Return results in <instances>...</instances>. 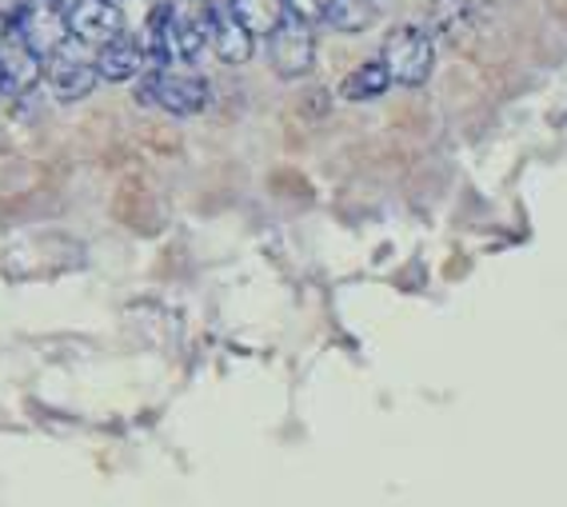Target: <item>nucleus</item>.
Segmentation results:
<instances>
[{"instance_id": "obj_18", "label": "nucleus", "mask_w": 567, "mask_h": 507, "mask_svg": "<svg viewBox=\"0 0 567 507\" xmlns=\"http://www.w3.org/2000/svg\"><path fill=\"white\" fill-rule=\"evenodd\" d=\"M0 92H4V81H0Z\"/></svg>"}, {"instance_id": "obj_6", "label": "nucleus", "mask_w": 567, "mask_h": 507, "mask_svg": "<svg viewBox=\"0 0 567 507\" xmlns=\"http://www.w3.org/2000/svg\"><path fill=\"white\" fill-rule=\"evenodd\" d=\"M124 32V12L112 0H76L69 9V37L89 44V49H104Z\"/></svg>"}, {"instance_id": "obj_14", "label": "nucleus", "mask_w": 567, "mask_h": 507, "mask_svg": "<svg viewBox=\"0 0 567 507\" xmlns=\"http://www.w3.org/2000/svg\"><path fill=\"white\" fill-rule=\"evenodd\" d=\"M284 9L312 24V21H324V12L332 9V0H284Z\"/></svg>"}, {"instance_id": "obj_2", "label": "nucleus", "mask_w": 567, "mask_h": 507, "mask_svg": "<svg viewBox=\"0 0 567 507\" xmlns=\"http://www.w3.org/2000/svg\"><path fill=\"white\" fill-rule=\"evenodd\" d=\"M144 104H161L173 116H196L208 104V81L196 72H173V69H153L141 84Z\"/></svg>"}, {"instance_id": "obj_16", "label": "nucleus", "mask_w": 567, "mask_h": 507, "mask_svg": "<svg viewBox=\"0 0 567 507\" xmlns=\"http://www.w3.org/2000/svg\"><path fill=\"white\" fill-rule=\"evenodd\" d=\"M196 4H204V9H208V4H220V0H196Z\"/></svg>"}, {"instance_id": "obj_20", "label": "nucleus", "mask_w": 567, "mask_h": 507, "mask_svg": "<svg viewBox=\"0 0 567 507\" xmlns=\"http://www.w3.org/2000/svg\"><path fill=\"white\" fill-rule=\"evenodd\" d=\"M112 4H116V0H112Z\"/></svg>"}, {"instance_id": "obj_13", "label": "nucleus", "mask_w": 567, "mask_h": 507, "mask_svg": "<svg viewBox=\"0 0 567 507\" xmlns=\"http://www.w3.org/2000/svg\"><path fill=\"white\" fill-rule=\"evenodd\" d=\"M324 21L340 32H364L375 21L372 0H332V9L324 12Z\"/></svg>"}, {"instance_id": "obj_10", "label": "nucleus", "mask_w": 567, "mask_h": 507, "mask_svg": "<svg viewBox=\"0 0 567 507\" xmlns=\"http://www.w3.org/2000/svg\"><path fill=\"white\" fill-rule=\"evenodd\" d=\"M204 44H208V12H204V4H196V9H176L173 4V61L193 64L204 52Z\"/></svg>"}, {"instance_id": "obj_15", "label": "nucleus", "mask_w": 567, "mask_h": 507, "mask_svg": "<svg viewBox=\"0 0 567 507\" xmlns=\"http://www.w3.org/2000/svg\"><path fill=\"white\" fill-rule=\"evenodd\" d=\"M9 29H12V24L4 21V12H0V44H4V37H9Z\"/></svg>"}, {"instance_id": "obj_8", "label": "nucleus", "mask_w": 567, "mask_h": 507, "mask_svg": "<svg viewBox=\"0 0 567 507\" xmlns=\"http://www.w3.org/2000/svg\"><path fill=\"white\" fill-rule=\"evenodd\" d=\"M41 72H44L41 56H37V52H32L29 44L9 29V37H4V44H0V81H4V92L37 89Z\"/></svg>"}, {"instance_id": "obj_12", "label": "nucleus", "mask_w": 567, "mask_h": 507, "mask_svg": "<svg viewBox=\"0 0 567 507\" xmlns=\"http://www.w3.org/2000/svg\"><path fill=\"white\" fill-rule=\"evenodd\" d=\"M228 9L240 17V24L252 37H268V32L276 29V24L284 21V0H228Z\"/></svg>"}, {"instance_id": "obj_11", "label": "nucleus", "mask_w": 567, "mask_h": 507, "mask_svg": "<svg viewBox=\"0 0 567 507\" xmlns=\"http://www.w3.org/2000/svg\"><path fill=\"white\" fill-rule=\"evenodd\" d=\"M392 76H388L384 61H364L360 69H352L340 84V96L344 101H375V96H384Z\"/></svg>"}, {"instance_id": "obj_4", "label": "nucleus", "mask_w": 567, "mask_h": 507, "mask_svg": "<svg viewBox=\"0 0 567 507\" xmlns=\"http://www.w3.org/2000/svg\"><path fill=\"white\" fill-rule=\"evenodd\" d=\"M49 84L56 92V101H84L96 81H101V72H96V52L81 41H64L61 49L49 56Z\"/></svg>"}, {"instance_id": "obj_1", "label": "nucleus", "mask_w": 567, "mask_h": 507, "mask_svg": "<svg viewBox=\"0 0 567 507\" xmlns=\"http://www.w3.org/2000/svg\"><path fill=\"white\" fill-rule=\"evenodd\" d=\"M384 69L395 84H424L432 76V64H436V49H432V37L424 29H415V24H400V29L388 32L384 41Z\"/></svg>"}, {"instance_id": "obj_5", "label": "nucleus", "mask_w": 567, "mask_h": 507, "mask_svg": "<svg viewBox=\"0 0 567 507\" xmlns=\"http://www.w3.org/2000/svg\"><path fill=\"white\" fill-rule=\"evenodd\" d=\"M268 61H272L276 76L284 81H296V76H305L316 61V32L308 21L292 17V12H284V21L268 32Z\"/></svg>"}, {"instance_id": "obj_17", "label": "nucleus", "mask_w": 567, "mask_h": 507, "mask_svg": "<svg viewBox=\"0 0 567 507\" xmlns=\"http://www.w3.org/2000/svg\"><path fill=\"white\" fill-rule=\"evenodd\" d=\"M161 4H173V0H161Z\"/></svg>"}, {"instance_id": "obj_9", "label": "nucleus", "mask_w": 567, "mask_h": 507, "mask_svg": "<svg viewBox=\"0 0 567 507\" xmlns=\"http://www.w3.org/2000/svg\"><path fill=\"white\" fill-rule=\"evenodd\" d=\"M141 69H144L141 37H128V32H121L112 44L96 49V72H101V81L124 84V81H132Z\"/></svg>"}, {"instance_id": "obj_3", "label": "nucleus", "mask_w": 567, "mask_h": 507, "mask_svg": "<svg viewBox=\"0 0 567 507\" xmlns=\"http://www.w3.org/2000/svg\"><path fill=\"white\" fill-rule=\"evenodd\" d=\"M12 32L29 44L41 61H49L52 52L69 41V12H64V0H24V9L17 12Z\"/></svg>"}, {"instance_id": "obj_19", "label": "nucleus", "mask_w": 567, "mask_h": 507, "mask_svg": "<svg viewBox=\"0 0 567 507\" xmlns=\"http://www.w3.org/2000/svg\"><path fill=\"white\" fill-rule=\"evenodd\" d=\"M0 4H9V0H0Z\"/></svg>"}, {"instance_id": "obj_7", "label": "nucleus", "mask_w": 567, "mask_h": 507, "mask_svg": "<svg viewBox=\"0 0 567 507\" xmlns=\"http://www.w3.org/2000/svg\"><path fill=\"white\" fill-rule=\"evenodd\" d=\"M204 12H208V44L216 49V56H220L224 64L248 61V56H252V32L244 29L240 17L228 9V0L208 4Z\"/></svg>"}]
</instances>
